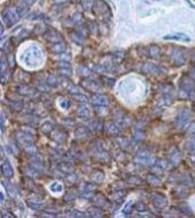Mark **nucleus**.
<instances>
[{"instance_id":"39448f33","label":"nucleus","mask_w":195,"mask_h":218,"mask_svg":"<svg viewBox=\"0 0 195 218\" xmlns=\"http://www.w3.org/2000/svg\"><path fill=\"white\" fill-rule=\"evenodd\" d=\"M56 4H64L66 2H68L69 0H53Z\"/></svg>"},{"instance_id":"7ed1b4c3","label":"nucleus","mask_w":195,"mask_h":218,"mask_svg":"<svg viewBox=\"0 0 195 218\" xmlns=\"http://www.w3.org/2000/svg\"><path fill=\"white\" fill-rule=\"evenodd\" d=\"M82 5L85 9H91L94 5V0H82Z\"/></svg>"},{"instance_id":"20e7f679","label":"nucleus","mask_w":195,"mask_h":218,"mask_svg":"<svg viewBox=\"0 0 195 218\" xmlns=\"http://www.w3.org/2000/svg\"><path fill=\"white\" fill-rule=\"evenodd\" d=\"M21 1L24 7H29V6H31L36 0H21Z\"/></svg>"},{"instance_id":"f03ea898","label":"nucleus","mask_w":195,"mask_h":218,"mask_svg":"<svg viewBox=\"0 0 195 218\" xmlns=\"http://www.w3.org/2000/svg\"><path fill=\"white\" fill-rule=\"evenodd\" d=\"M164 39H176V40H183V41H189L190 38L187 37L185 34L183 33H176V34H171L166 35L164 37Z\"/></svg>"},{"instance_id":"f257e3e1","label":"nucleus","mask_w":195,"mask_h":218,"mask_svg":"<svg viewBox=\"0 0 195 218\" xmlns=\"http://www.w3.org/2000/svg\"><path fill=\"white\" fill-rule=\"evenodd\" d=\"M5 15L12 22V24H15L16 21L19 19V14L17 13L16 8L14 7L7 8L6 10V12H5Z\"/></svg>"}]
</instances>
